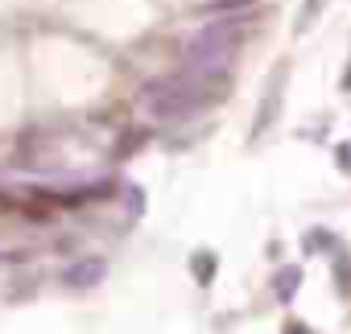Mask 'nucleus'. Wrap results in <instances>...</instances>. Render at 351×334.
<instances>
[{"instance_id":"1","label":"nucleus","mask_w":351,"mask_h":334,"mask_svg":"<svg viewBox=\"0 0 351 334\" xmlns=\"http://www.w3.org/2000/svg\"><path fill=\"white\" fill-rule=\"evenodd\" d=\"M104 272H108V264H104L99 256H87V260L66 264L62 281H66V289H91V285H99V281H104Z\"/></svg>"},{"instance_id":"2","label":"nucleus","mask_w":351,"mask_h":334,"mask_svg":"<svg viewBox=\"0 0 351 334\" xmlns=\"http://www.w3.org/2000/svg\"><path fill=\"white\" fill-rule=\"evenodd\" d=\"M298 285H302V268H298V264H289V268L277 272V297H281V301H289Z\"/></svg>"},{"instance_id":"3","label":"nucleus","mask_w":351,"mask_h":334,"mask_svg":"<svg viewBox=\"0 0 351 334\" xmlns=\"http://www.w3.org/2000/svg\"><path fill=\"white\" fill-rule=\"evenodd\" d=\"M248 5H256V0H207L203 13H236V9H248Z\"/></svg>"},{"instance_id":"4","label":"nucleus","mask_w":351,"mask_h":334,"mask_svg":"<svg viewBox=\"0 0 351 334\" xmlns=\"http://www.w3.org/2000/svg\"><path fill=\"white\" fill-rule=\"evenodd\" d=\"M145 140H149V132H128V136L120 140V149H116V157H128V153H132V149H141Z\"/></svg>"},{"instance_id":"5","label":"nucleus","mask_w":351,"mask_h":334,"mask_svg":"<svg viewBox=\"0 0 351 334\" xmlns=\"http://www.w3.org/2000/svg\"><path fill=\"white\" fill-rule=\"evenodd\" d=\"M211 272H215V260H211V252L195 256V277H199V281H211Z\"/></svg>"},{"instance_id":"6","label":"nucleus","mask_w":351,"mask_h":334,"mask_svg":"<svg viewBox=\"0 0 351 334\" xmlns=\"http://www.w3.org/2000/svg\"><path fill=\"white\" fill-rule=\"evenodd\" d=\"M318 9H322V0H306V9H302V17H298V29H306V25L318 17Z\"/></svg>"},{"instance_id":"7","label":"nucleus","mask_w":351,"mask_h":334,"mask_svg":"<svg viewBox=\"0 0 351 334\" xmlns=\"http://www.w3.org/2000/svg\"><path fill=\"white\" fill-rule=\"evenodd\" d=\"M339 170H343V174H351V140H343V144H339Z\"/></svg>"},{"instance_id":"8","label":"nucleus","mask_w":351,"mask_h":334,"mask_svg":"<svg viewBox=\"0 0 351 334\" xmlns=\"http://www.w3.org/2000/svg\"><path fill=\"white\" fill-rule=\"evenodd\" d=\"M285 334H310V330H306V326H289Z\"/></svg>"}]
</instances>
